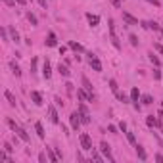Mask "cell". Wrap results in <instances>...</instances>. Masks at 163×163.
<instances>
[{"label":"cell","instance_id":"8","mask_svg":"<svg viewBox=\"0 0 163 163\" xmlns=\"http://www.w3.org/2000/svg\"><path fill=\"white\" fill-rule=\"evenodd\" d=\"M134 150H136V155H138L140 161H146V159H148V154H146V150L142 148L140 144H134Z\"/></svg>","mask_w":163,"mask_h":163},{"label":"cell","instance_id":"41","mask_svg":"<svg viewBox=\"0 0 163 163\" xmlns=\"http://www.w3.org/2000/svg\"><path fill=\"white\" fill-rule=\"evenodd\" d=\"M109 2H111V4L115 6V8H121V4H123L121 0H109Z\"/></svg>","mask_w":163,"mask_h":163},{"label":"cell","instance_id":"28","mask_svg":"<svg viewBox=\"0 0 163 163\" xmlns=\"http://www.w3.org/2000/svg\"><path fill=\"white\" fill-rule=\"evenodd\" d=\"M27 19L31 21V25H38V19H37V15L33 14V12H27Z\"/></svg>","mask_w":163,"mask_h":163},{"label":"cell","instance_id":"16","mask_svg":"<svg viewBox=\"0 0 163 163\" xmlns=\"http://www.w3.org/2000/svg\"><path fill=\"white\" fill-rule=\"evenodd\" d=\"M10 69H12V73H14V75H15V77H21V67H19V65H17V63H15V61H14V60L10 61Z\"/></svg>","mask_w":163,"mask_h":163},{"label":"cell","instance_id":"50","mask_svg":"<svg viewBox=\"0 0 163 163\" xmlns=\"http://www.w3.org/2000/svg\"><path fill=\"white\" fill-rule=\"evenodd\" d=\"M15 2H17V4H21V6H23V4H27V0H15Z\"/></svg>","mask_w":163,"mask_h":163},{"label":"cell","instance_id":"19","mask_svg":"<svg viewBox=\"0 0 163 163\" xmlns=\"http://www.w3.org/2000/svg\"><path fill=\"white\" fill-rule=\"evenodd\" d=\"M58 73H60L61 77H65V79H67V77L71 75V73H69V69H67V65H61V63L58 65Z\"/></svg>","mask_w":163,"mask_h":163},{"label":"cell","instance_id":"11","mask_svg":"<svg viewBox=\"0 0 163 163\" xmlns=\"http://www.w3.org/2000/svg\"><path fill=\"white\" fill-rule=\"evenodd\" d=\"M69 48L75 52V54H83V52H84V46L79 44V42H75V40H69Z\"/></svg>","mask_w":163,"mask_h":163},{"label":"cell","instance_id":"1","mask_svg":"<svg viewBox=\"0 0 163 163\" xmlns=\"http://www.w3.org/2000/svg\"><path fill=\"white\" fill-rule=\"evenodd\" d=\"M6 123H8V127L14 130L15 134H17V138H21L23 142H29V134L25 132V129H21V127H19L17 123L14 121V119H10V117H8V119H6Z\"/></svg>","mask_w":163,"mask_h":163},{"label":"cell","instance_id":"52","mask_svg":"<svg viewBox=\"0 0 163 163\" xmlns=\"http://www.w3.org/2000/svg\"><path fill=\"white\" fill-rule=\"evenodd\" d=\"M161 132H163V130H161Z\"/></svg>","mask_w":163,"mask_h":163},{"label":"cell","instance_id":"9","mask_svg":"<svg viewBox=\"0 0 163 163\" xmlns=\"http://www.w3.org/2000/svg\"><path fill=\"white\" fill-rule=\"evenodd\" d=\"M42 75H44V79H50V77H52V65H50V61H44V65H42Z\"/></svg>","mask_w":163,"mask_h":163},{"label":"cell","instance_id":"23","mask_svg":"<svg viewBox=\"0 0 163 163\" xmlns=\"http://www.w3.org/2000/svg\"><path fill=\"white\" fill-rule=\"evenodd\" d=\"M140 100V92L136 86H132V90H130V102H138Z\"/></svg>","mask_w":163,"mask_h":163},{"label":"cell","instance_id":"51","mask_svg":"<svg viewBox=\"0 0 163 163\" xmlns=\"http://www.w3.org/2000/svg\"><path fill=\"white\" fill-rule=\"evenodd\" d=\"M161 107H163V102H161Z\"/></svg>","mask_w":163,"mask_h":163},{"label":"cell","instance_id":"42","mask_svg":"<svg viewBox=\"0 0 163 163\" xmlns=\"http://www.w3.org/2000/svg\"><path fill=\"white\" fill-rule=\"evenodd\" d=\"M154 159H155V161H159V163H163V155H161V154H155Z\"/></svg>","mask_w":163,"mask_h":163},{"label":"cell","instance_id":"49","mask_svg":"<svg viewBox=\"0 0 163 163\" xmlns=\"http://www.w3.org/2000/svg\"><path fill=\"white\" fill-rule=\"evenodd\" d=\"M37 2H38V4L42 6V8H46V0H37Z\"/></svg>","mask_w":163,"mask_h":163},{"label":"cell","instance_id":"33","mask_svg":"<svg viewBox=\"0 0 163 163\" xmlns=\"http://www.w3.org/2000/svg\"><path fill=\"white\" fill-rule=\"evenodd\" d=\"M92 159H94V161H102V155L98 154V152H96L94 148H92Z\"/></svg>","mask_w":163,"mask_h":163},{"label":"cell","instance_id":"45","mask_svg":"<svg viewBox=\"0 0 163 163\" xmlns=\"http://www.w3.org/2000/svg\"><path fill=\"white\" fill-rule=\"evenodd\" d=\"M65 88H67V92H73V84L67 83V84H65Z\"/></svg>","mask_w":163,"mask_h":163},{"label":"cell","instance_id":"5","mask_svg":"<svg viewBox=\"0 0 163 163\" xmlns=\"http://www.w3.org/2000/svg\"><path fill=\"white\" fill-rule=\"evenodd\" d=\"M100 152H102V154L106 155V157L109 159V161H113V155H111V148H109V144H107V142H102V144H100Z\"/></svg>","mask_w":163,"mask_h":163},{"label":"cell","instance_id":"25","mask_svg":"<svg viewBox=\"0 0 163 163\" xmlns=\"http://www.w3.org/2000/svg\"><path fill=\"white\" fill-rule=\"evenodd\" d=\"M4 96H6V100L10 102V106H15V96L10 92V90H4Z\"/></svg>","mask_w":163,"mask_h":163},{"label":"cell","instance_id":"29","mask_svg":"<svg viewBox=\"0 0 163 163\" xmlns=\"http://www.w3.org/2000/svg\"><path fill=\"white\" fill-rule=\"evenodd\" d=\"M140 100H142V104H144V106H150V104L154 102V98L150 96V94H144V96L140 98Z\"/></svg>","mask_w":163,"mask_h":163},{"label":"cell","instance_id":"7","mask_svg":"<svg viewBox=\"0 0 163 163\" xmlns=\"http://www.w3.org/2000/svg\"><path fill=\"white\" fill-rule=\"evenodd\" d=\"M31 100H33V104L35 106H42V94L40 92H37V90H31Z\"/></svg>","mask_w":163,"mask_h":163},{"label":"cell","instance_id":"4","mask_svg":"<svg viewBox=\"0 0 163 163\" xmlns=\"http://www.w3.org/2000/svg\"><path fill=\"white\" fill-rule=\"evenodd\" d=\"M69 125H71V129H73V130H79V127H81V115H79V111H73L69 115Z\"/></svg>","mask_w":163,"mask_h":163},{"label":"cell","instance_id":"18","mask_svg":"<svg viewBox=\"0 0 163 163\" xmlns=\"http://www.w3.org/2000/svg\"><path fill=\"white\" fill-rule=\"evenodd\" d=\"M86 19H88L90 27H96V25L100 23V17H98V15H92V14H86Z\"/></svg>","mask_w":163,"mask_h":163},{"label":"cell","instance_id":"31","mask_svg":"<svg viewBox=\"0 0 163 163\" xmlns=\"http://www.w3.org/2000/svg\"><path fill=\"white\" fill-rule=\"evenodd\" d=\"M117 98H119V100H121L123 104H130V98L127 96V94H123V92H119V94H117Z\"/></svg>","mask_w":163,"mask_h":163},{"label":"cell","instance_id":"3","mask_svg":"<svg viewBox=\"0 0 163 163\" xmlns=\"http://www.w3.org/2000/svg\"><path fill=\"white\" fill-rule=\"evenodd\" d=\"M79 140H81V148L86 150V152H92V138H90V134H86V132H81Z\"/></svg>","mask_w":163,"mask_h":163},{"label":"cell","instance_id":"17","mask_svg":"<svg viewBox=\"0 0 163 163\" xmlns=\"http://www.w3.org/2000/svg\"><path fill=\"white\" fill-rule=\"evenodd\" d=\"M109 38H111V44L119 50L121 48V42H119V38H117V35H115V31H109Z\"/></svg>","mask_w":163,"mask_h":163},{"label":"cell","instance_id":"26","mask_svg":"<svg viewBox=\"0 0 163 163\" xmlns=\"http://www.w3.org/2000/svg\"><path fill=\"white\" fill-rule=\"evenodd\" d=\"M125 134H127V140H129L130 144L134 146V144H136V138H134V132H132V130H125Z\"/></svg>","mask_w":163,"mask_h":163},{"label":"cell","instance_id":"34","mask_svg":"<svg viewBox=\"0 0 163 163\" xmlns=\"http://www.w3.org/2000/svg\"><path fill=\"white\" fill-rule=\"evenodd\" d=\"M4 150L8 152V154H12V152H14V148H12V144H10V142H4Z\"/></svg>","mask_w":163,"mask_h":163},{"label":"cell","instance_id":"30","mask_svg":"<svg viewBox=\"0 0 163 163\" xmlns=\"http://www.w3.org/2000/svg\"><path fill=\"white\" fill-rule=\"evenodd\" d=\"M79 115H81V123H83V125H88L90 123V115L88 113H81L79 111Z\"/></svg>","mask_w":163,"mask_h":163},{"label":"cell","instance_id":"32","mask_svg":"<svg viewBox=\"0 0 163 163\" xmlns=\"http://www.w3.org/2000/svg\"><path fill=\"white\" fill-rule=\"evenodd\" d=\"M129 40H130L132 46H138V37H136V35H129Z\"/></svg>","mask_w":163,"mask_h":163},{"label":"cell","instance_id":"27","mask_svg":"<svg viewBox=\"0 0 163 163\" xmlns=\"http://www.w3.org/2000/svg\"><path fill=\"white\" fill-rule=\"evenodd\" d=\"M8 31H10V35H12V40H14L15 44H17V42H19V35H17V31H15L14 27H10Z\"/></svg>","mask_w":163,"mask_h":163},{"label":"cell","instance_id":"37","mask_svg":"<svg viewBox=\"0 0 163 163\" xmlns=\"http://www.w3.org/2000/svg\"><path fill=\"white\" fill-rule=\"evenodd\" d=\"M46 155H48V154H44V152H42V154H38V161H40V163H46Z\"/></svg>","mask_w":163,"mask_h":163},{"label":"cell","instance_id":"36","mask_svg":"<svg viewBox=\"0 0 163 163\" xmlns=\"http://www.w3.org/2000/svg\"><path fill=\"white\" fill-rule=\"evenodd\" d=\"M0 161H10V157H8L6 152H0Z\"/></svg>","mask_w":163,"mask_h":163},{"label":"cell","instance_id":"43","mask_svg":"<svg viewBox=\"0 0 163 163\" xmlns=\"http://www.w3.org/2000/svg\"><path fill=\"white\" fill-rule=\"evenodd\" d=\"M6 6H15V0H2Z\"/></svg>","mask_w":163,"mask_h":163},{"label":"cell","instance_id":"47","mask_svg":"<svg viewBox=\"0 0 163 163\" xmlns=\"http://www.w3.org/2000/svg\"><path fill=\"white\" fill-rule=\"evenodd\" d=\"M2 38H4V40H8V31H6V29H2Z\"/></svg>","mask_w":163,"mask_h":163},{"label":"cell","instance_id":"48","mask_svg":"<svg viewBox=\"0 0 163 163\" xmlns=\"http://www.w3.org/2000/svg\"><path fill=\"white\" fill-rule=\"evenodd\" d=\"M107 130H109V132H117V127H113V125H109V127H107Z\"/></svg>","mask_w":163,"mask_h":163},{"label":"cell","instance_id":"12","mask_svg":"<svg viewBox=\"0 0 163 163\" xmlns=\"http://www.w3.org/2000/svg\"><path fill=\"white\" fill-rule=\"evenodd\" d=\"M123 21H125V23H129V25H138V19L132 17L129 12H123Z\"/></svg>","mask_w":163,"mask_h":163},{"label":"cell","instance_id":"2","mask_svg":"<svg viewBox=\"0 0 163 163\" xmlns=\"http://www.w3.org/2000/svg\"><path fill=\"white\" fill-rule=\"evenodd\" d=\"M77 98H79L81 102H96V94L86 92L84 88H77Z\"/></svg>","mask_w":163,"mask_h":163},{"label":"cell","instance_id":"13","mask_svg":"<svg viewBox=\"0 0 163 163\" xmlns=\"http://www.w3.org/2000/svg\"><path fill=\"white\" fill-rule=\"evenodd\" d=\"M46 46H50V48H54V46H58V38H56V35L54 33H48V37H46Z\"/></svg>","mask_w":163,"mask_h":163},{"label":"cell","instance_id":"24","mask_svg":"<svg viewBox=\"0 0 163 163\" xmlns=\"http://www.w3.org/2000/svg\"><path fill=\"white\" fill-rule=\"evenodd\" d=\"M109 88H111V92L115 94V96L119 94V84H117V81H115V79H109Z\"/></svg>","mask_w":163,"mask_h":163},{"label":"cell","instance_id":"44","mask_svg":"<svg viewBox=\"0 0 163 163\" xmlns=\"http://www.w3.org/2000/svg\"><path fill=\"white\" fill-rule=\"evenodd\" d=\"M54 102H56V106H60V107H63V102H61V98H56V100H54Z\"/></svg>","mask_w":163,"mask_h":163},{"label":"cell","instance_id":"20","mask_svg":"<svg viewBox=\"0 0 163 163\" xmlns=\"http://www.w3.org/2000/svg\"><path fill=\"white\" fill-rule=\"evenodd\" d=\"M157 121H159V119H155L154 115H148V117H146V125H148L150 129H154V127H157Z\"/></svg>","mask_w":163,"mask_h":163},{"label":"cell","instance_id":"39","mask_svg":"<svg viewBox=\"0 0 163 163\" xmlns=\"http://www.w3.org/2000/svg\"><path fill=\"white\" fill-rule=\"evenodd\" d=\"M154 79H155V81L161 79V71H159V69H154Z\"/></svg>","mask_w":163,"mask_h":163},{"label":"cell","instance_id":"15","mask_svg":"<svg viewBox=\"0 0 163 163\" xmlns=\"http://www.w3.org/2000/svg\"><path fill=\"white\" fill-rule=\"evenodd\" d=\"M46 154H48V159H50L52 163H58V161H60V157H58V154L54 152V148H46Z\"/></svg>","mask_w":163,"mask_h":163},{"label":"cell","instance_id":"38","mask_svg":"<svg viewBox=\"0 0 163 163\" xmlns=\"http://www.w3.org/2000/svg\"><path fill=\"white\" fill-rule=\"evenodd\" d=\"M79 111H81V113H88V109H86V106H84L83 102L79 104Z\"/></svg>","mask_w":163,"mask_h":163},{"label":"cell","instance_id":"35","mask_svg":"<svg viewBox=\"0 0 163 163\" xmlns=\"http://www.w3.org/2000/svg\"><path fill=\"white\" fill-rule=\"evenodd\" d=\"M37 71V58H33V61H31V73H35Z\"/></svg>","mask_w":163,"mask_h":163},{"label":"cell","instance_id":"22","mask_svg":"<svg viewBox=\"0 0 163 163\" xmlns=\"http://www.w3.org/2000/svg\"><path fill=\"white\" fill-rule=\"evenodd\" d=\"M148 60H150V61H152V63H154V65H155V67H159V65H161V61H159V58H157V56H155L154 52H148Z\"/></svg>","mask_w":163,"mask_h":163},{"label":"cell","instance_id":"40","mask_svg":"<svg viewBox=\"0 0 163 163\" xmlns=\"http://www.w3.org/2000/svg\"><path fill=\"white\" fill-rule=\"evenodd\" d=\"M154 50H157L159 54L163 56V46H161V44H157V42H155V44H154Z\"/></svg>","mask_w":163,"mask_h":163},{"label":"cell","instance_id":"46","mask_svg":"<svg viewBox=\"0 0 163 163\" xmlns=\"http://www.w3.org/2000/svg\"><path fill=\"white\" fill-rule=\"evenodd\" d=\"M146 2H150V4H154V6H157V8H159V0H146Z\"/></svg>","mask_w":163,"mask_h":163},{"label":"cell","instance_id":"10","mask_svg":"<svg viewBox=\"0 0 163 163\" xmlns=\"http://www.w3.org/2000/svg\"><path fill=\"white\" fill-rule=\"evenodd\" d=\"M88 61H90V67H92L94 71H102V61L98 60L96 56H92V58H88Z\"/></svg>","mask_w":163,"mask_h":163},{"label":"cell","instance_id":"14","mask_svg":"<svg viewBox=\"0 0 163 163\" xmlns=\"http://www.w3.org/2000/svg\"><path fill=\"white\" fill-rule=\"evenodd\" d=\"M35 130H37V134H38V138H40V140L46 138V132H44V127H42V123H40V121L35 123Z\"/></svg>","mask_w":163,"mask_h":163},{"label":"cell","instance_id":"6","mask_svg":"<svg viewBox=\"0 0 163 163\" xmlns=\"http://www.w3.org/2000/svg\"><path fill=\"white\" fill-rule=\"evenodd\" d=\"M48 115H50L48 119H50V121L54 123V125H58V123H60V117H58V109H56L54 106H50V107H48Z\"/></svg>","mask_w":163,"mask_h":163},{"label":"cell","instance_id":"21","mask_svg":"<svg viewBox=\"0 0 163 163\" xmlns=\"http://www.w3.org/2000/svg\"><path fill=\"white\" fill-rule=\"evenodd\" d=\"M81 81H83V88H84V90H86V92H90V94H94V92H92V84H90V81H88V77H83V79H81Z\"/></svg>","mask_w":163,"mask_h":163}]
</instances>
